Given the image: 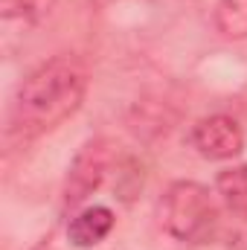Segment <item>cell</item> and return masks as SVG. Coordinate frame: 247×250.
Segmentation results:
<instances>
[{
  "mask_svg": "<svg viewBox=\"0 0 247 250\" xmlns=\"http://www.w3.org/2000/svg\"><path fill=\"white\" fill-rule=\"evenodd\" d=\"M87 73L76 59H53L35 67L12 102L9 131L18 140H35L64 125L84 102Z\"/></svg>",
  "mask_w": 247,
  "mask_h": 250,
  "instance_id": "cell-1",
  "label": "cell"
},
{
  "mask_svg": "<svg viewBox=\"0 0 247 250\" xmlns=\"http://www.w3.org/2000/svg\"><path fill=\"white\" fill-rule=\"evenodd\" d=\"M160 221L178 242L204 245L218 230V207L206 187L195 181H178L160 201Z\"/></svg>",
  "mask_w": 247,
  "mask_h": 250,
  "instance_id": "cell-2",
  "label": "cell"
},
{
  "mask_svg": "<svg viewBox=\"0 0 247 250\" xmlns=\"http://www.w3.org/2000/svg\"><path fill=\"white\" fill-rule=\"evenodd\" d=\"M111 160H114V143L108 137L87 140L70 163V172H67V181H64V204L67 207L84 204L102 187V181L111 169Z\"/></svg>",
  "mask_w": 247,
  "mask_h": 250,
  "instance_id": "cell-3",
  "label": "cell"
},
{
  "mask_svg": "<svg viewBox=\"0 0 247 250\" xmlns=\"http://www.w3.org/2000/svg\"><path fill=\"white\" fill-rule=\"evenodd\" d=\"M192 146L206 160H233L245 148L242 125L227 114H212L198 120L192 128Z\"/></svg>",
  "mask_w": 247,
  "mask_h": 250,
  "instance_id": "cell-4",
  "label": "cell"
},
{
  "mask_svg": "<svg viewBox=\"0 0 247 250\" xmlns=\"http://www.w3.org/2000/svg\"><path fill=\"white\" fill-rule=\"evenodd\" d=\"M114 212L102 204H93V207H84L79 215H73L70 227H67V239L76 245V248H93L99 245L102 239H108V233L114 230Z\"/></svg>",
  "mask_w": 247,
  "mask_h": 250,
  "instance_id": "cell-5",
  "label": "cell"
},
{
  "mask_svg": "<svg viewBox=\"0 0 247 250\" xmlns=\"http://www.w3.org/2000/svg\"><path fill=\"white\" fill-rule=\"evenodd\" d=\"M215 192H218V198L224 201V207L233 215H239V218L247 221V163L218 172Z\"/></svg>",
  "mask_w": 247,
  "mask_h": 250,
  "instance_id": "cell-6",
  "label": "cell"
},
{
  "mask_svg": "<svg viewBox=\"0 0 247 250\" xmlns=\"http://www.w3.org/2000/svg\"><path fill=\"white\" fill-rule=\"evenodd\" d=\"M215 29L230 41L247 38V0H218L212 12Z\"/></svg>",
  "mask_w": 247,
  "mask_h": 250,
  "instance_id": "cell-7",
  "label": "cell"
},
{
  "mask_svg": "<svg viewBox=\"0 0 247 250\" xmlns=\"http://www.w3.org/2000/svg\"><path fill=\"white\" fill-rule=\"evenodd\" d=\"M0 6H3V15H23V12H32L38 0H0Z\"/></svg>",
  "mask_w": 247,
  "mask_h": 250,
  "instance_id": "cell-8",
  "label": "cell"
}]
</instances>
